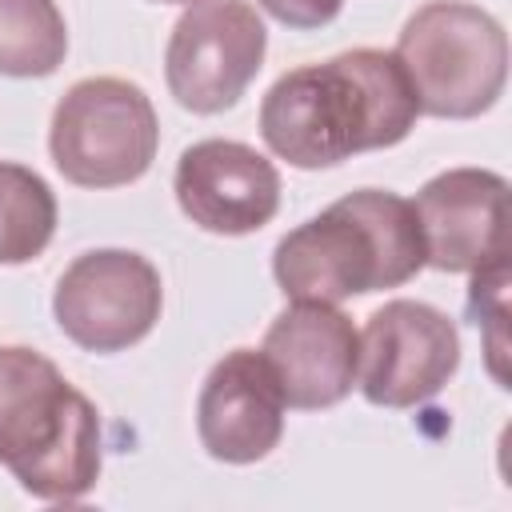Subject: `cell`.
Listing matches in <instances>:
<instances>
[{"instance_id":"obj_1","label":"cell","mask_w":512,"mask_h":512,"mask_svg":"<svg viewBox=\"0 0 512 512\" xmlns=\"http://www.w3.org/2000/svg\"><path fill=\"white\" fill-rule=\"evenodd\" d=\"M420 116L396 52L352 48L284 72L260 100V136L292 168L316 172L400 144Z\"/></svg>"},{"instance_id":"obj_2","label":"cell","mask_w":512,"mask_h":512,"mask_svg":"<svg viewBox=\"0 0 512 512\" xmlns=\"http://www.w3.org/2000/svg\"><path fill=\"white\" fill-rule=\"evenodd\" d=\"M424 268V236L412 200L356 188L320 216L280 236L272 276L288 300L340 304L408 284Z\"/></svg>"},{"instance_id":"obj_3","label":"cell","mask_w":512,"mask_h":512,"mask_svg":"<svg viewBox=\"0 0 512 512\" xmlns=\"http://www.w3.org/2000/svg\"><path fill=\"white\" fill-rule=\"evenodd\" d=\"M0 464L36 500L72 504L100 480L96 404L24 344H0Z\"/></svg>"},{"instance_id":"obj_4","label":"cell","mask_w":512,"mask_h":512,"mask_svg":"<svg viewBox=\"0 0 512 512\" xmlns=\"http://www.w3.org/2000/svg\"><path fill=\"white\" fill-rule=\"evenodd\" d=\"M396 56L424 116L472 120L488 112L508 84V32L468 0L420 4L400 28Z\"/></svg>"},{"instance_id":"obj_5","label":"cell","mask_w":512,"mask_h":512,"mask_svg":"<svg viewBox=\"0 0 512 512\" xmlns=\"http://www.w3.org/2000/svg\"><path fill=\"white\" fill-rule=\"evenodd\" d=\"M160 148V120L148 92L120 76L76 80L48 128V152L76 188H120L140 180Z\"/></svg>"},{"instance_id":"obj_6","label":"cell","mask_w":512,"mask_h":512,"mask_svg":"<svg viewBox=\"0 0 512 512\" xmlns=\"http://www.w3.org/2000/svg\"><path fill=\"white\" fill-rule=\"evenodd\" d=\"M164 308V284L148 256L96 248L76 256L52 292L60 332L84 352H124L140 344Z\"/></svg>"},{"instance_id":"obj_7","label":"cell","mask_w":512,"mask_h":512,"mask_svg":"<svg viewBox=\"0 0 512 512\" xmlns=\"http://www.w3.org/2000/svg\"><path fill=\"white\" fill-rule=\"evenodd\" d=\"M268 32L248 0H196L172 24L164 80L180 108L212 116L232 108L264 64Z\"/></svg>"},{"instance_id":"obj_8","label":"cell","mask_w":512,"mask_h":512,"mask_svg":"<svg viewBox=\"0 0 512 512\" xmlns=\"http://www.w3.org/2000/svg\"><path fill=\"white\" fill-rule=\"evenodd\" d=\"M460 368V332L424 300L380 304L360 332L356 388L376 408H416Z\"/></svg>"},{"instance_id":"obj_9","label":"cell","mask_w":512,"mask_h":512,"mask_svg":"<svg viewBox=\"0 0 512 512\" xmlns=\"http://www.w3.org/2000/svg\"><path fill=\"white\" fill-rule=\"evenodd\" d=\"M424 264L440 272H480L508 260V180L492 168H448L416 200Z\"/></svg>"},{"instance_id":"obj_10","label":"cell","mask_w":512,"mask_h":512,"mask_svg":"<svg viewBox=\"0 0 512 512\" xmlns=\"http://www.w3.org/2000/svg\"><path fill=\"white\" fill-rule=\"evenodd\" d=\"M260 352L276 372L284 408H332L356 388L360 332L336 304L292 300L268 324Z\"/></svg>"},{"instance_id":"obj_11","label":"cell","mask_w":512,"mask_h":512,"mask_svg":"<svg viewBox=\"0 0 512 512\" xmlns=\"http://www.w3.org/2000/svg\"><path fill=\"white\" fill-rule=\"evenodd\" d=\"M176 204L180 212L216 236L260 232L280 208L276 164L244 140H200L180 152L176 164Z\"/></svg>"},{"instance_id":"obj_12","label":"cell","mask_w":512,"mask_h":512,"mask_svg":"<svg viewBox=\"0 0 512 512\" xmlns=\"http://www.w3.org/2000/svg\"><path fill=\"white\" fill-rule=\"evenodd\" d=\"M196 432L212 460L256 464L284 436V392L256 348H232L200 384Z\"/></svg>"},{"instance_id":"obj_13","label":"cell","mask_w":512,"mask_h":512,"mask_svg":"<svg viewBox=\"0 0 512 512\" xmlns=\"http://www.w3.org/2000/svg\"><path fill=\"white\" fill-rule=\"evenodd\" d=\"M68 56V24L56 0H0V76H52Z\"/></svg>"},{"instance_id":"obj_14","label":"cell","mask_w":512,"mask_h":512,"mask_svg":"<svg viewBox=\"0 0 512 512\" xmlns=\"http://www.w3.org/2000/svg\"><path fill=\"white\" fill-rule=\"evenodd\" d=\"M56 232V196L24 164L0 160V264L36 260Z\"/></svg>"},{"instance_id":"obj_15","label":"cell","mask_w":512,"mask_h":512,"mask_svg":"<svg viewBox=\"0 0 512 512\" xmlns=\"http://www.w3.org/2000/svg\"><path fill=\"white\" fill-rule=\"evenodd\" d=\"M504 288H508V260L472 272L468 312H472L476 324H488V328H492V340H488V368H492V376L508 388V372H504V364H500V356H504V332H500V324H504Z\"/></svg>"},{"instance_id":"obj_16","label":"cell","mask_w":512,"mask_h":512,"mask_svg":"<svg viewBox=\"0 0 512 512\" xmlns=\"http://www.w3.org/2000/svg\"><path fill=\"white\" fill-rule=\"evenodd\" d=\"M272 20H280L284 28L308 32V28H324L340 16L344 0H256Z\"/></svg>"},{"instance_id":"obj_17","label":"cell","mask_w":512,"mask_h":512,"mask_svg":"<svg viewBox=\"0 0 512 512\" xmlns=\"http://www.w3.org/2000/svg\"><path fill=\"white\" fill-rule=\"evenodd\" d=\"M156 4H196V0H156Z\"/></svg>"}]
</instances>
